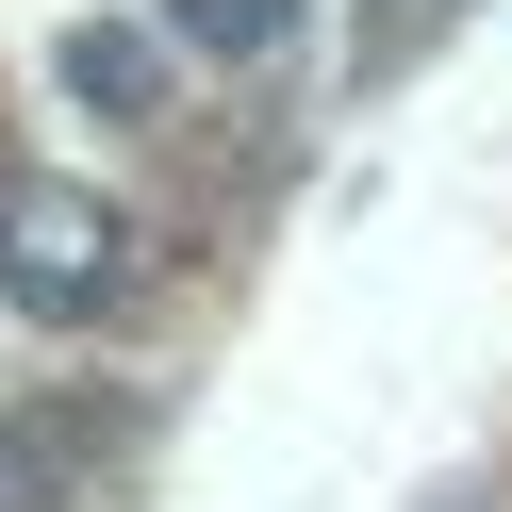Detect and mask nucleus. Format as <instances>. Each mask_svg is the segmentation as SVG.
I'll list each match as a JSON object with an SVG mask.
<instances>
[{
	"label": "nucleus",
	"mask_w": 512,
	"mask_h": 512,
	"mask_svg": "<svg viewBox=\"0 0 512 512\" xmlns=\"http://www.w3.org/2000/svg\"><path fill=\"white\" fill-rule=\"evenodd\" d=\"M100 446H116V413H100V397H34L17 430H0V512H67Z\"/></svg>",
	"instance_id": "f03ea898"
},
{
	"label": "nucleus",
	"mask_w": 512,
	"mask_h": 512,
	"mask_svg": "<svg viewBox=\"0 0 512 512\" xmlns=\"http://www.w3.org/2000/svg\"><path fill=\"white\" fill-rule=\"evenodd\" d=\"M0 298L50 314V331L116 314L133 298V215H116L100 182H0Z\"/></svg>",
	"instance_id": "f257e3e1"
},
{
	"label": "nucleus",
	"mask_w": 512,
	"mask_h": 512,
	"mask_svg": "<svg viewBox=\"0 0 512 512\" xmlns=\"http://www.w3.org/2000/svg\"><path fill=\"white\" fill-rule=\"evenodd\" d=\"M67 83L100 116H166V34H133V17H83L67 34Z\"/></svg>",
	"instance_id": "7ed1b4c3"
},
{
	"label": "nucleus",
	"mask_w": 512,
	"mask_h": 512,
	"mask_svg": "<svg viewBox=\"0 0 512 512\" xmlns=\"http://www.w3.org/2000/svg\"><path fill=\"white\" fill-rule=\"evenodd\" d=\"M314 0H166V50H215V67H265V50H298Z\"/></svg>",
	"instance_id": "20e7f679"
}]
</instances>
